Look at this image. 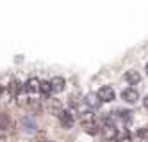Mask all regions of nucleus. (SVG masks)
<instances>
[{
  "label": "nucleus",
  "instance_id": "f257e3e1",
  "mask_svg": "<svg viewBox=\"0 0 148 142\" xmlns=\"http://www.w3.org/2000/svg\"><path fill=\"white\" fill-rule=\"evenodd\" d=\"M97 94L100 98V101H103V103H111V101H114V98H116V92H114V89H112L111 85L100 87V91Z\"/></svg>",
  "mask_w": 148,
  "mask_h": 142
},
{
  "label": "nucleus",
  "instance_id": "f03ea898",
  "mask_svg": "<svg viewBox=\"0 0 148 142\" xmlns=\"http://www.w3.org/2000/svg\"><path fill=\"white\" fill-rule=\"evenodd\" d=\"M121 100H123L125 103L134 105L137 100H139V92H137L136 89H132V87H129V89H125V91L121 92Z\"/></svg>",
  "mask_w": 148,
  "mask_h": 142
},
{
  "label": "nucleus",
  "instance_id": "7ed1b4c3",
  "mask_svg": "<svg viewBox=\"0 0 148 142\" xmlns=\"http://www.w3.org/2000/svg\"><path fill=\"white\" fill-rule=\"evenodd\" d=\"M59 123L62 128H71L73 123H75V119H73V114L68 112V110H61L59 112Z\"/></svg>",
  "mask_w": 148,
  "mask_h": 142
},
{
  "label": "nucleus",
  "instance_id": "20e7f679",
  "mask_svg": "<svg viewBox=\"0 0 148 142\" xmlns=\"http://www.w3.org/2000/svg\"><path fill=\"white\" fill-rule=\"evenodd\" d=\"M84 103H86V105L91 108V110H97V108L100 107V103H102V101H100L98 94H93V92H91V94H88L86 98H84Z\"/></svg>",
  "mask_w": 148,
  "mask_h": 142
},
{
  "label": "nucleus",
  "instance_id": "39448f33",
  "mask_svg": "<svg viewBox=\"0 0 148 142\" xmlns=\"http://www.w3.org/2000/svg\"><path fill=\"white\" fill-rule=\"evenodd\" d=\"M23 91H27L29 94H32V92H38L39 91V80L36 78V76H32V78H29L23 85Z\"/></svg>",
  "mask_w": 148,
  "mask_h": 142
},
{
  "label": "nucleus",
  "instance_id": "423d86ee",
  "mask_svg": "<svg viewBox=\"0 0 148 142\" xmlns=\"http://www.w3.org/2000/svg\"><path fill=\"white\" fill-rule=\"evenodd\" d=\"M22 91H23V85L20 84L18 80H11V82H9V85H7V92H9V96L14 98V96H18Z\"/></svg>",
  "mask_w": 148,
  "mask_h": 142
},
{
  "label": "nucleus",
  "instance_id": "0eeeda50",
  "mask_svg": "<svg viewBox=\"0 0 148 142\" xmlns=\"http://www.w3.org/2000/svg\"><path fill=\"white\" fill-rule=\"evenodd\" d=\"M50 84H52V91H54V92L64 91V85H66V82H64L62 76H54V78L50 80Z\"/></svg>",
  "mask_w": 148,
  "mask_h": 142
},
{
  "label": "nucleus",
  "instance_id": "6e6552de",
  "mask_svg": "<svg viewBox=\"0 0 148 142\" xmlns=\"http://www.w3.org/2000/svg\"><path fill=\"white\" fill-rule=\"evenodd\" d=\"M125 80L129 82V85H136V84L141 82V75L137 73V71H134V69H130V71L125 73Z\"/></svg>",
  "mask_w": 148,
  "mask_h": 142
},
{
  "label": "nucleus",
  "instance_id": "1a4fd4ad",
  "mask_svg": "<svg viewBox=\"0 0 148 142\" xmlns=\"http://www.w3.org/2000/svg\"><path fill=\"white\" fill-rule=\"evenodd\" d=\"M22 128H23V132L25 133H32L34 132V128H36V123H34V119L32 117H23L22 119Z\"/></svg>",
  "mask_w": 148,
  "mask_h": 142
},
{
  "label": "nucleus",
  "instance_id": "9d476101",
  "mask_svg": "<svg viewBox=\"0 0 148 142\" xmlns=\"http://www.w3.org/2000/svg\"><path fill=\"white\" fill-rule=\"evenodd\" d=\"M114 114V112H112ZM114 117H116V121H121V123H129L130 119H132V112L130 110H118L114 114Z\"/></svg>",
  "mask_w": 148,
  "mask_h": 142
},
{
  "label": "nucleus",
  "instance_id": "9b49d317",
  "mask_svg": "<svg viewBox=\"0 0 148 142\" xmlns=\"http://www.w3.org/2000/svg\"><path fill=\"white\" fill-rule=\"evenodd\" d=\"M116 142H132V133L129 130H121V132L116 133Z\"/></svg>",
  "mask_w": 148,
  "mask_h": 142
},
{
  "label": "nucleus",
  "instance_id": "f8f14e48",
  "mask_svg": "<svg viewBox=\"0 0 148 142\" xmlns=\"http://www.w3.org/2000/svg\"><path fill=\"white\" fill-rule=\"evenodd\" d=\"M39 92L41 94H43V98H48L52 92H54V91H52V84L50 82H39Z\"/></svg>",
  "mask_w": 148,
  "mask_h": 142
},
{
  "label": "nucleus",
  "instance_id": "ddd939ff",
  "mask_svg": "<svg viewBox=\"0 0 148 142\" xmlns=\"http://www.w3.org/2000/svg\"><path fill=\"white\" fill-rule=\"evenodd\" d=\"M84 130L89 133V135H97L100 130H98V124H97V121H91V123H86L84 124Z\"/></svg>",
  "mask_w": 148,
  "mask_h": 142
},
{
  "label": "nucleus",
  "instance_id": "4468645a",
  "mask_svg": "<svg viewBox=\"0 0 148 142\" xmlns=\"http://www.w3.org/2000/svg\"><path fill=\"white\" fill-rule=\"evenodd\" d=\"M116 133H118L116 126H103V137H105V139H114Z\"/></svg>",
  "mask_w": 148,
  "mask_h": 142
},
{
  "label": "nucleus",
  "instance_id": "2eb2a0df",
  "mask_svg": "<svg viewBox=\"0 0 148 142\" xmlns=\"http://www.w3.org/2000/svg\"><path fill=\"white\" fill-rule=\"evenodd\" d=\"M11 126V121H9L7 114H0V130H7Z\"/></svg>",
  "mask_w": 148,
  "mask_h": 142
},
{
  "label": "nucleus",
  "instance_id": "dca6fc26",
  "mask_svg": "<svg viewBox=\"0 0 148 142\" xmlns=\"http://www.w3.org/2000/svg\"><path fill=\"white\" fill-rule=\"evenodd\" d=\"M136 137L139 139L141 142H148V128H141V130H137Z\"/></svg>",
  "mask_w": 148,
  "mask_h": 142
},
{
  "label": "nucleus",
  "instance_id": "f3484780",
  "mask_svg": "<svg viewBox=\"0 0 148 142\" xmlns=\"http://www.w3.org/2000/svg\"><path fill=\"white\" fill-rule=\"evenodd\" d=\"M80 121H82V124H86V123H91V121H97V119H95V116L91 112H84L80 116Z\"/></svg>",
  "mask_w": 148,
  "mask_h": 142
},
{
  "label": "nucleus",
  "instance_id": "a211bd4d",
  "mask_svg": "<svg viewBox=\"0 0 148 142\" xmlns=\"http://www.w3.org/2000/svg\"><path fill=\"white\" fill-rule=\"evenodd\" d=\"M50 108H52V110H59V108H61V101H56L54 100V101L50 103Z\"/></svg>",
  "mask_w": 148,
  "mask_h": 142
},
{
  "label": "nucleus",
  "instance_id": "6ab92c4d",
  "mask_svg": "<svg viewBox=\"0 0 148 142\" xmlns=\"http://www.w3.org/2000/svg\"><path fill=\"white\" fill-rule=\"evenodd\" d=\"M143 107L148 110V96H145V98H143Z\"/></svg>",
  "mask_w": 148,
  "mask_h": 142
},
{
  "label": "nucleus",
  "instance_id": "aec40b11",
  "mask_svg": "<svg viewBox=\"0 0 148 142\" xmlns=\"http://www.w3.org/2000/svg\"><path fill=\"white\" fill-rule=\"evenodd\" d=\"M145 71H146V76H148V62H146V66H145Z\"/></svg>",
  "mask_w": 148,
  "mask_h": 142
},
{
  "label": "nucleus",
  "instance_id": "412c9836",
  "mask_svg": "<svg viewBox=\"0 0 148 142\" xmlns=\"http://www.w3.org/2000/svg\"><path fill=\"white\" fill-rule=\"evenodd\" d=\"M2 92H4V87H2V85H0V94H2Z\"/></svg>",
  "mask_w": 148,
  "mask_h": 142
},
{
  "label": "nucleus",
  "instance_id": "4be33fe9",
  "mask_svg": "<svg viewBox=\"0 0 148 142\" xmlns=\"http://www.w3.org/2000/svg\"><path fill=\"white\" fill-rule=\"evenodd\" d=\"M48 142H54V140H48Z\"/></svg>",
  "mask_w": 148,
  "mask_h": 142
}]
</instances>
